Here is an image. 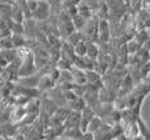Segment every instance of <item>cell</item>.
<instances>
[{"instance_id":"6da1fadb","label":"cell","mask_w":150,"mask_h":140,"mask_svg":"<svg viewBox=\"0 0 150 140\" xmlns=\"http://www.w3.org/2000/svg\"><path fill=\"white\" fill-rule=\"evenodd\" d=\"M33 14H34V17H35L37 20H41V21L46 20L48 16H50V4H48L47 1L41 0L39 4H38V9H37Z\"/></svg>"},{"instance_id":"7a4b0ae2","label":"cell","mask_w":150,"mask_h":140,"mask_svg":"<svg viewBox=\"0 0 150 140\" xmlns=\"http://www.w3.org/2000/svg\"><path fill=\"white\" fill-rule=\"evenodd\" d=\"M12 21L17 22V24H22V20H24V12H22L20 8L13 7L12 8Z\"/></svg>"},{"instance_id":"3957f363","label":"cell","mask_w":150,"mask_h":140,"mask_svg":"<svg viewBox=\"0 0 150 140\" xmlns=\"http://www.w3.org/2000/svg\"><path fill=\"white\" fill-rule=\"evenodd\" d=\"M72 22H73L74 29H76V30H81L83 26H86V24H85V17L81 16L80 13L72 19Z\"/></svg>"},{"instance_id":"277c9868","label":"cell","mask_w":150,"mask_h":140,"mask_svg":"<svg viewBox=\"0 0 150 140\" xmlns=\"http://www.w3.org/2000/svg\"><path fill=\"white\" fill-rule=\"evenodd\" d=\"M74 52H76L79 56H83L85 54H88V46L85 45L83 41H80V42L74 46Z\"/></svg>"},{"instance_id":"5b68a950","label":"cell","mask_w":150,"mask_h":140,"mask_svg":"<svg viewBox=\"0 0 150 140\" xmlns=\"http://www.w3.org/2000/svg\"><path fill=\"white\" fill-rule=\"evenodd\" d=\"M13 46H14V43H13L12 37H7V38L0 39V49H3V50H9Z\"/></svg>"},{"instance_id":"8992f818","label":"cell","mask_w":150,"mask_h":140,"mask_svg":"<svg viewBox=\"0 0 150 140\" xmlns=\"http://www.w3.org/2000/svg\"><path fill=\"white\" fill-rule=\"evenodd\" d=\"M88 55L90 58H96V55H97V47L94 45H89L88 46Z\"/></svg>"},{"instance_id":"52a82bcc","label":"cell","mask_w":150,"mask_h":140,"mask_svg":"<svg viewBox=\"0 0 150 140\" xmlns=\"http://www.w3.org/2000/svg\"><path fill=\"white\" fill-rule=\"evenodd\" d=\"M0 4H1V3H0Z\"/></svg>"},{"instance_id":"ba28073f","label":"cell","mask_w":150,"mask_h":140,"mask_svg":"<svg viewBox=\"0 0 150 140\" xmlns=\"http://www.w3.org/2000/svg\"><path fill=\"white\" fill-rule=\"evenodd\" d=\"M149 9H150V8H149Z\"/></svg>"}]
</instances>
